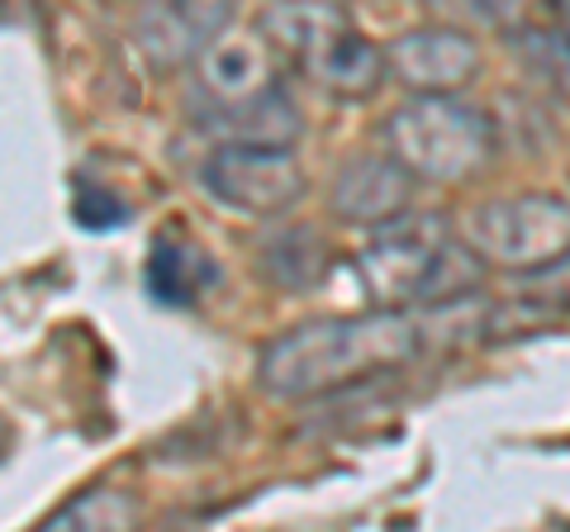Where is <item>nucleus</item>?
Returning a JSON list of instances; mask_svg holds the SVG:
<instances>
[{
  "mask_svg": "<svg viewBox=\"0 0 570 532\" xmlns=\"http://www.w3.org/2000/svg\"><path fill=\"white\" fill-rule=\"evenodd\" d=\"M414 352L419 328L409 314L371 309L352 318H309L266 343L257 376L276 400H309L400 366Z\"/></svg>",
  "mask_w": 570,
  "mask_h": 532,
  "instance_id": "1",
  "label": "nucleus"
},
{
  "mask_svg": "<svg viewBox=\"0 0 570 532\" xmlns=\"http://www.w3.org/2000/svg\"><path fill=\"white\" fill-rule=\"evenodd\" d=\"M356 280L371 309H448L480 286V257L466 238H452L442 219L404 215L371 234L366 253L356 257Z\"/></svg>",
  "mask_w": 570,
  "mask_h": 532,
  "instance_id": "2",
  "label": "nucleus"
},
{
  "mask_svg": "<svg viewBox=\"0 0 570 532\" xmlns=\"http://www.w3.org/2000/svg\"><path fill=\"white\" fill-rule=\"evenodd\" d=\"M314 86L343 100H366L385 81L390 62L337 6H272L257 24Z\"/></svg>",
  "mask_w": 570,
  "mask_h": 532,
  "instance_id": "3",
  "label": "nucleus"
},
{
  "mask_svg": "<svg viewBox=\"0 0 570 532\" xmlns=\"http://www.w3.org/2000/svg\"><path fill=\"white\" fill-rule=\"evenodd\" d=\"M390 157L419 181H466L494 157V124L456 96H414L381 124Z\"/></svg>",
  "mask_w": 570,
  "mask_h": 532,
  "instance_id": "4",
  "label": "nucleus"
},
{
  "mask_svg": "<svg viewBox=\"0 0 570 532\" xmlns=\"http://www.w3.org/2000/svg\"><path fill=\"white\" fill-rule=\"evenodd\" d=\"M466 247L480 262H499L513 272H542L570 253V200L561 195H509L471 209Z\"/></svg>",
  "mask_w": 570,
  "mask_h": 532,
  "instance_id": "5",
  "label": "nucleus"
},
{
  "mask_svg": "<svg viewBox=\"0 0 570 532\" xmlns=\"http://www.w3.org/2000/svg\"><path fill=\"white\" fill-rule=\"evenodd\" d=\"M305 186L309 176L295 148H219L205 162V190L238 215H281Z\"/></svg>",
  "mask_w": 570,
  "mask_h": 532,
  "instance_id": "6",
  "label": "nucleus"
},
{
  "mask_svg": "<svg viewBox=\"0 0 570 532\" xmlns=\"http://www.w3.org/2000/svg\"><path fill=\"white\" fill-rule=\"evenodd\" d=\"M385 62L414 96H456L480 72V48L452 24H419L385 48Z\"/></svg>",
  "mask_w": 570,
  "mask_h": 532,
  "instance_id": "7",
  "label": "nucleus"
},
{
  "mask_svg": "<svg viewBox=\"0 0 570 532\" xmlns=\"http://www.w3.org/2000/svg\"><path fill=\"white\" fill-rule=\"evenodd\" d=\"M195 91L209 100V110H243L262 96L281 91V52L266 33L219 39L195 62Z\"/></svg>",
  "mask_w": 570,
  "mask_h": 532,
  "instance_id": "8",
  "label": "nucleus"
},
{
  "mask_svg": "<svg viewBox=\"0 0 570 532\" xmlns=\"http://www.w3.org/2000/svg\"><path fill=\"white\" fill-rule=\"evenodd\" d=\"M228 24H234V6H148L138 10L134 33L148 62L171 72V67L200 62Z\"/></svg>",
  "mask_w": 570,
  "mask_h": 532,
  "instance_id": "9",
  "label": "nucleus"
},
{
  "mask_svg": "<svg viewBox=\"0 0 570 532\" xmlns=\"http://www.w3.org/2000/svg\"><path fill=\"white\" fill-rule=\"evenodd\" d=\"M409 190H414V176L395 157L362 152L333 176V215L347 224L385 228L409 215Z\"/></svg>",
  "mask_w": 570,
  "mask_h": 532,
  "instance_id": "10",
  "label": "nucleus"
},
{
  "mask_svg": "<svg viewBox=\"0 0 570 532\" xmlns=\"http://www.w3.org/2000/svg\"><path fill=\"white\" fill-rule=\"evenodd\" d=\"M148 295L163 299L171 309H190L195 299L205 290L219 286V262H214L200 243H190L186 234H176V228H163L148 253Z\"/></svg>",
  "mask_w": 570,
  "mask_h": 532,
  "instance_id": "11",
  "label": "nucleus"
},
{
  "mask_svg": "<svg viewBox=\"0 0 570 532\" xmlns=\"http://www.w3.org/2000/svg\"><path fill=\"white\" fill-rule=\"evenodd\" d=\"M200 129L219 134L224 148H295L305 124L285 91H272L243 110H200Z\"/></svg>",
  "mask_w": 570,
  "mask_h": 532,
  "instance_id": "12",
  "label": "nucleus"
},
{
  "mask_svg": "<svg viewBox=\"0 0 570 532\" xmlns=\"http://www.w3.org/2000/svg\"><path fill=\"white\" fill-rule=\"evenodd\" d=\"M328 243L314 228H285L262 247V272L281 290H309L328 276Z\"/></svg>",
  "mask_w": 570,
  "mask_h": 532,
  "instance_id": "13",
  "label": "nucleus"
},
{
  "mask_svg": "<svg viewBox=\"0 0 570 532\" xmlns=\"http://www.w3.org/2000/svg\"><path fill=\"white\" fill-rule=\"evenodd\" d=\"M39 532H134V509L124 494H81Z\"/></svg>",
  "mask_w": 570,
  "mask_h": 532,
  "instance_id": "14",
  "label": "nucleus"
},
{
  "mask_svg": "<svg viewBox=\"0 0 570 532\" xmlns=\"http://www.w3.org/2000/svg\"><path fill=\"white\" fill-rule=\"evenodd\" d=\"M523 62L538 72L547 86H557V91L570 96V33L566 29H538V24H523L519 29V43Z\"/></svg>",
  "mask_w": 570,
  "mask_h": 532,
  "instance_id": "15",
  "label": "nucleus"
},
{
  "mask_svg": "<svg viewBox=\"0 0 570 532\" xmlns=\"http://www.w3.org/2000/svg\"><path fill=\"white\" fill-rule=\"evenodd\" d=\"M519 295L528 309H542V314H570V253L561 262L542 266L519 280Z\"/></svg>",
  "mask_w": 570,
  "mask_h": 532,
  "instance_id": "16",
  "label": "nucleus"
},
{
  "mask_svg": "<svg viewBox=\"0 0 570 532\" xmlns=\"http://www.w3.org/2000/svg\"><path fill=\"white\" fill-rule=\"evenodd\" d=\"M71 215H77L81 228H96V234H105V228H119L124 219H129V205L115 200L110 190L81 186V190H77V200H71Z\"/></svg>",
  "mask_w": 570,
  "mask_h": 532,
  "instance_id": "17",
  "label": "nucleus"
},
{
  "mask_svg": "<svg viewBox=\"0 0 570 532\" xmlns=\"http://www.w3.org/2000/svg\"><path fill=\"white\" fill-rule=\"evenodd\" d=\"M557 20H561V29H566V33H570V0H566V6H561V10H557Z\"/></svg>",
  "mask_w": 570,
  "mask_h": 532,
  "instance_id": "18",
  "label": "nucleus"
}]
</instances>
